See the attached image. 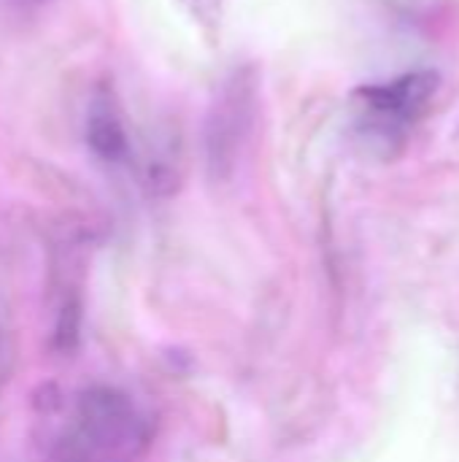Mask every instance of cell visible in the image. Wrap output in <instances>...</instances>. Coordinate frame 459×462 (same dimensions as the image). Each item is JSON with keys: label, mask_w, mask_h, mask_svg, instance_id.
Returning a JSON list of instances; mask_svg holds the SVG:
<instances>
[{"label": "cell", "mask_w": 459, "mask_h": 462, "mask_svg": "<svg viewBox=\"0 0 459 462\" xmlns=\"http://www.w3.org/2000/svg\"><path fill=\"white\" fill-rule=\"evenodd\" d=\"M87 141L95 154H100L103 160H111V162L122 160L127 152V138H124L119 119L114 116V111H103V108L92 111L89 125H87Z\"/></svg>", "instance_id": "7a4b0ae2"}, {"label": "cell", "mask_w": 459, "mask_h": 462, "mask_svg": "<svg viewBox=\"0 0 459 462\" xmlns=\"http://www.w3.org/2000/svg\"><path fill=\"white\" fill-rule=\"evenodd\" d=\"M11 360H14V344H11V333H8V325H5V314L0 309V382L8 376Z\"/></svg>", "instance_id": "277c9868"}, {"label": "cell", "mask_w": 459, "mask_h": 462, "mask_svg": "<svg viewBox=\"0 0 459 462\" xmlns=\"http://www.w3.org/2000/svg\"><path fill=\"white\" fill-rule=\"evenodd\" d=\"M78 425L100 449H130L143 439V422L133 401L114 387H89L78 395Z\"/></svg>", "instance_id": "6da1fadb"}, {"label": "cell", "mask_w": 459, "mask_h": 462, "mask_svg": "<svg viewBox=\"0 0 459 462\" xmlns=\"http://www.w3.org/2000/svg\"><path fill=\"white\" fill-rule=\"evenodd\" d=\"M78 338H81V303L76 298H68L57 314L51 346L60 355H70L78 346Z\"/></svg>", "instance_id": "3957f363"}]
</instances>
